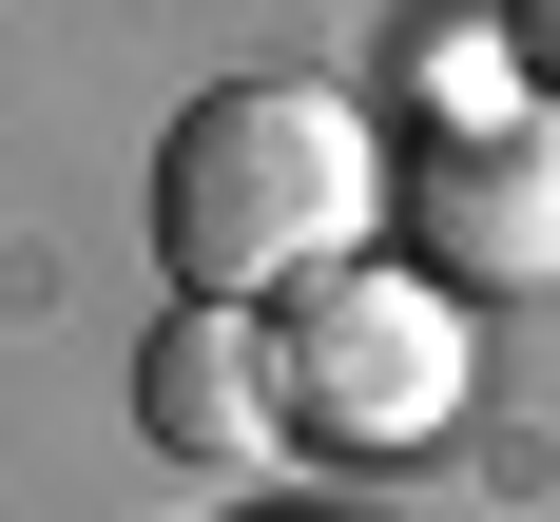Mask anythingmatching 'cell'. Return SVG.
Instances as JSON below:
<instances>
[{
    "label": "cell",
    "mask_w": 560,
    "mask_h": 522,
    "mask_svg": "<svg viewBox=\"0 0 560 522\" xmlns=\"http://www.w3.org/2000/svg\"><path fill=\"white\" fill-rule=\"evenodd\" d=\"M387 232V136L348 78H213L174 97L155 136V271L174 290H252L271 310L290 271H329Z\"/></svg>",
    "instance_id": "obj_1"
},
{
    "label": "cell",
    "mask_w": 560,
    "mask_h": 522,
    "mask_svg": "<svg viewBox=\"0 0 560 522\" xmlns=\"http://www.w3.org/2000/svg\"><path fill=\"white\" fill-rule=\"evenodd\" d=\"M464 387H483V329H464V290L425 271V252H387V232L271 290V406H290V445L425 464L464 426Z\"/></svg>",
    "instance_id": "obj_2"
},
{
    "label": "cell",
    "mask_w": 560,
    "mask_h": 522,
    "mask_svg": "<svg viewBox=\"0 0 560 522\" xmlns=\"http://www.w3.org/2000/svg\"><path fill=\"white\" fill-rule=\"evenodd\" d=\"M387 213L425 232V271H445L464 310H541L560 290V97L522 78L503 116H445V136L387 174Z\"/></svg>",
    "instance_id": "obj_3"
},
{
    "label": "cell",
    "mask_w": 560,
    "mask_h": 522,
    "mask_svg": "<svg viewBox=\"0 0 560 522\" xmlns=\"http://www.w3.org/2000/svg\"><path fill=\"white\" fill-rule=\"evenodd\" d=\"M136 426H155L174 464H271L290 406H271V310L252 290H174L155 348H136Z\"/></svg>",
    "instance_id": "obj_4"
},
{
    "label": "cell",
    "mask_w": 560,
    "mask_h": 522,
    "mask_svg": "<svg viewBox=\"0 0 560 522\" xmlns=\"http://www.w3.org/2000/svg\"><path fill=\"white\" fill-rule=\"evenodd\" d=\"M522 97V39L503 20H445V39H425V116H503Z\"/></svg>",
    "instance_id": "obj_5"
},
{
    "label": "cell",
    "mask_w": 560,
    "mask_h": 522,
    "mask_svg": "<svg viewBox=\"0 0 560 522\" xmlns=\"http://www.w3.org/2000/svg\"><path fill=\"white\" fill-rule=\"evenodd\" d=\"M503 39H522V78L560 97V0H503Z\"/></svg>",
    "instance_id": "obj_6"
}]
</instances>
